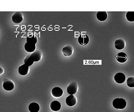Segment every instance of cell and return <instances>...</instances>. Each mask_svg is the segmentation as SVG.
Wrapping results in <instances>:
<instances>
[{
  "label": "cell",
  "instance_id": "cell-1",
  "mask_svg": "<svg viewBox=\"0 0 134 112\" xmlns=\"http://www.w3.org/2000/svg\"><path fill=\"white\" fill-rule=\"evenodd\" d=\"M113 106L117 109H124L126 107V101L123 98H116L113 101Z\"/></svg>",
  "mask_w": 134,
  "mask_h": 112
},
{
  "label": "cell",
  "instance_id": "cell-2",
  "mask_svg": "<svg viewBox=\"0 0 134 112\" xmlns=\"http://www.w3.org/2000/svg\"><path fill=\"white\" fill-rule=\"evenodd\" d=\"M67 92L70 95L76 94L78 90V85L76 82H72L69 84L67 87Z\"/></svg>",
  "mask_w": 134,
  "mask_h": 112
},
{
  "label": "cell",
  "instance_id": "cell-3",
  "mask_svg": "<svg viewBox=\"0 0 134 112\" xmlns=\"http://www.w3.org/2000/svg\"><path fill=\"white\" fill-rule=\"evenodd\" d=\"M24 19L23 14L21 12H15L12 16V20L15 24H19Z\"/></svg>",
  "mask_w": 134,
  "mask_h": 112
},
{
  "label": "cell",
  "instance_id": "cell-4",
  "mask_svg": "<svg viewBox=\"0 0 134 112\" xmlns=\"http://www.w3.org/2000/svg\"><path fill=\"white\" fill-rule=\"evenodd\" d=\"M14 83L9 79H5L3 82V88L7 91H11L14 89Z\"/></svg>",
  "mask_w": 134,
  "mask_h": 112
},
{
  "label": "cell",
  "instance_id": "cell-5",
  "mask_svg": "<svg viewBox=\"0 0 134 112\" xmlns=\"http://www.w3.org/2000/svg\"><path fill=\"white\" fill-rule=\"evenodd\" d=\"M114 79L116 83L118 84L123 83L126 80V76L124 74L121 72H119L115 74Z\"/></svg>",
  "mask_w": 134,
  "mask_h": 112
},
{
  "label": "cell",
  "instance_id": "cell-6",
  "mask_svg": "<svg viewBox=\"0 0 134 112\" xmlns=\"http://www.w3.org/2000/svg\"><path fill=\"white\" fill-rule=\"evenodd\" d=\"M73 51H74V48L72 45H67L63 49V54H64V56L67 57L72 55V54L73 53Z\"/></svg>",
  "mask_w": 134,
  "mask_h": 112
},
{
  "label": "cell",
  "instance_id": "cell-7",
  "mask_svg": "<svg viewBox=\"0 0 134 112\" xmlns=\"http://www.w3.org/2000/svg\"><path fill=\"white\" fill-rule=\"evenodd\" d=\"M77 102V98L73 95H70V96H68L66 99V102L67 105L71 107L75 105Z\"/></svg>",
  "mask_w": 134,
  "mask_h": 112
},
{
  "label": "cell",
  "instance_id": "cell-8",
  "mask_svg": "<svg viewBox=\"0 0 134 112\" xmlns=\"http://www.w3.org/2000/svg\"><path fill=\"white\" fill-rule=\"evenodd\" d=\"M89 41H90L89 37L86 34L81 35L78 38L79 43L82 46L86 45V44H87L89 42Z\"/></svg>",
  "mask_w": 134,
  "mask_h": 112
},
{
  "label": "cell",
  "instance_id": "cell-9",
  "mask_svg": "<svg viewBox=\"0 0 134 112\" xmlns=\"http://www.w3.org/2000/svg\"><path fill=\"white\" fill-rule=\"evenodd\" d=\"M116 59L118 62L121 63H123L128 59V56L127 54L124 52H120L116 55Z\"/></svg>",
  "mask_w": 134,
  "mask_h": 112
},
{
  "label": "cell",
  "instance_id": "cell-10",
  "mask_svg": "<svg viewBox=\"0 0 134 112\" xmlns=\"http://www.w3.org/2000/svg\"><path fill=\"white\" fill-rule=\"evenodd\" d=\"M31 57L34 61H39L42 57V54L40 50H35L31 54Z\"/></svg>",
  "mask_w": 134,
  "mask_h": 112
},
{
  "label": "cell",
  "instance_id": "cell-11",
  "mask_svg": "<svg viewBox=\"0 0 134 112\" xmlns=\"http://www.w3.org/2000/svg\"><path fill=\"white\" fill-rule=\"evenodd\" d=\"M115 46L116 49L118 50H121L124 49L126 42L125 41L122 39H117L115 42Z\"/></svg>",
  "mask_w": 134,
  "mask_h": 112
},
{
  "label": "cell",
  "instance_id": "cell-12",
  "mask_svg": "<svg viewBox=\"0 0 134 112\" xmlns=\"http://www.w3.org/2000/svg\"><path fill=\"white\" fill-rule=\"evenodd\" d=\"M52 95L54 97H60L62 96L63 91L61 88L60 87H55L52 90Z\"/></svg>",
  "mask_w": 134,
  "mask_h": 112
},
{
  "label": "cell",
  "instance_id": "cell-13",
  "mask_svg": "<svg viewBox=\"0 0 134 112\" xmlns=\"http://www.w3.org/2000/svg\"><path fill=\"white\" fill-rule=\"evenodd\" d=\"M24 49L28 52H34L36 49V45L32 43L26 42L24 45Z\"/></svg>",
  "mask_w": 134,
  "mask_h": 112
},
{
  "label": "cell",
  "instance_id": "cell-14",
  "mask_svg": "<svg viewBox=\"0 0 134 112\" xmlns=\"http://www.w3.org/2000/svg\"><path fill=\"white\" fill-rule=\"evenodd\" d=\"M61 108V105L60 103L57 101H54L51 103L50 108L53 111H58Z\"/></svg>",
  "mask_w": 134,
  "mask_h": 112
},
{
  "label": "cell",
  "instance_id": "cell-15",
  "mask_svg": "<svg viewBox=\"0 0 134 112\" xmlns=\"http://www.w3.org/2000/svg\"><path fill=\"white\" fill-rule=\"evenodd\" d=\"M29 72V66L26 64H23L19 66V72L21 75H26Z\"/></svg>",
  "mask_w": 134,
  "mask_h": 112
},
{
  "label": "cell",
  "instance_id": "cell-16",
  "mask_svg": "<svg viewBox=\"0 0 134 112\" xmlns=\"http://www.w3.org/2000/svg\"><path fill=\"white\" fill-rule=\"evenodd\" d=\"M29 109L30 112H38L40 110V106L37 103H32L29 104Z\"/></svg>",
  "mask_w": 134,
  "mask_h": 112
},
{
  "label": "cell",
  "instance_id": "cell-17",
  "mask_svg": "<svg viewBox=\"0 0 134 112\" xmlns=\"http://www.w3.org/2000/svg\"><path fill=\"white\" fill-rule=\"evenodd\" d=\"M96 17L98 20L101 22H103L107 19L108 15L106 12H98L96 15Z\"/></svg>",
  "mask_w": 134,
  "mask_h": 112
},
{
  "label": "cell",
  "instance_id": "cell-18",
  "mask_svg": "<svg viewBox=\"0 0 134 112\" xmlns=\"http://www.w3.org/2000/svg\"><path fill=\"white\" fill-rule=\"evenodd\" d=\"M37 40H38V39H37V36L34 34H31V35H29L26 39L27 42L32 43L34 44H36L37 42Z\"/></svg>",
  "mask_w": 134,
  "mask_h": 112
},
{
  "label": "cell",
  "instance_id": "cell-19",
  "mask_svg": "<svg viewBox=\"0 0 134 112\" xmlns=\"http://www.w3.org/2000/svg\"><path fill=\"white\" fill-rule=\"evenodd\" d=\"M24 64H26V65L30 66H31L34 64V60L31 58V54H29L27 55L25 58L24 59Z\"/></svg>",
  "mask_w": 134,
  "mask_h": 112
},
{
  "label": "cell",
  "instance_id": "cell-20",
  "mask_svg": "<svg viewBox=\"0 0 134 112\" xmlns=\"http://www.w3.org/2000/svg\"><path fill=\"white\" fill-rule=\"evenodd\" d=\"M126 19L129 22H134V12H128L126 14Z\"/></svg>",
  "mask_w": 134,
  "mask_h": 112
},
{
  "label": "cell",
  "instance_id": "cell-21",
  "mask_svg": "<svg viewBox=\"0 0 134 112\" xmlns=\"http://www.w3.org/2000/svg\"><path fill=\"white\" fill-rule=\"evenodd\" d=\"M127 85L131 88L134 87V77H130L127 79Z\"/></svg>",
  "mask_w": 134,
  "mask_h": 112
},
{
  "label": "cell",
  "instance_id": "cell-22",
  "mask_svg": "<svg viewBox=\"0 0 134 112\" xmlns=\"http://www.w3.org/2000/svg\"><path fill=\"white\" fill-rule=\"evenodd\" d=\"M1 73H0V74H3V73H4V69H3V68H2V67H1Z\"/></svg>",
  "mask_w": 134,
  "mask_h": 112
}]
</instances>
